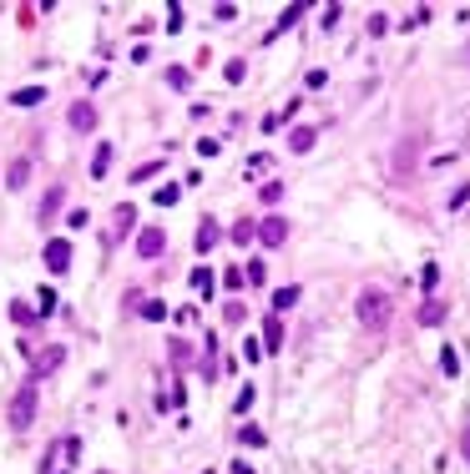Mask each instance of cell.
I'll return each mask as SVG.
<instances>
[{"label":"cell","instance_id":"cell-1","mask_svg":"<svg viewBox=\"0 0 470 474\" xmlns=\"http://www.w3.org/2000/svg\"><path fill=\"white\" fill-rule=\"evenodd\" d=\"M354 318L365 323L369 333H384V328H390V318H395V298L379 293V288H365V293H359V303H354Z\"/></svg>","mask_w":470,"mask_h":474},{"label":"cell","instance_id":"cell-2","mask_svg":"<svg viewBox=\"0 0 470 474\" xmlns=\"http://www.w3.org/2000/svg\"><path fill=\"white\" fill-rule=\"evenodd\" d=\"M36 399H41V383H20L15 399H10V429H31L36 424Z\"/></svg>","mask_w":470,"mask_h":474},{"label":"cell","instance_id":"cell-3","mask_svg":"<svg viewBox=\"0 0 470 474\" xmlns=\"http://www.w3.org/2000/svg\"><path fill=\"white\" fill-rule=\"evenodd\" d=\"M415 162H420V142L404 137V142L395 146V177H399V182H415Z\"/></svg>","mask_w":470,"mask_h":474},{"label":"cell","instance_id":"cell-4","mask_svg":"<svg viewBox=\"0 0 470 474\" xmlns=\"http://www.w3.org/2000/svg\"><path fill=\"white\" fill-rule=\"evenodd\" d=\"M61 358H66V349H61V343H51L46 353H36V358H31V383H41L46 374H56V369H61Z\"/></svg>","mask_w":470,"mask_h":474},{"label":"cell","instance_id":"cell-5","mask_svg":"<svg viewBox=\"0 0 470 474\" xmlns=\"http://www.w3.org/2000/svg\"><path fill=\"white\" fill-rule=\"evenodd\" d=\"M258 243H263V247H284V243H288V222H284V217H263V222H258Z\"/></svg>","mask_w":470,"mask_h":474},{"label":"cell","instance_id":"cell-6","mask_svg":"<svg viewBox=\"0 0 470 474\" xmlns=\"http://www.w3.org/2000/svg\"><path fill=\"white\" fill-rule=\"evenodd\" d=\"M46 268L51 273H66L71 268V243H66V237H51V243H46Z\"/></svg>","mask_w":470,"mask_h":474},{"label":"cell","instance_id":"cell-7","mask_svg":"<svg viewBox=\"0 0 470 474\" xmlns=\"http://www.w3.org/2000/svg\"><path fill=\"white\" fill-rule=\"evenodd\" d=\"M137 252L147 257V263H152V257H162V252H167V232H162V227H147V232L137 237Z\"/></svg>","mask_w":470,"mask_h":474},{"label":"cell","instance_id":"cell-8","mask_svg":"<svg viewBox=\"0 0 470 474\" xmlns=\"http://www.w3.org/2000/svg\"><path fill=\"white\" fill-rule=\"evenodd\" d=\"M192 243H198V252H212V247L223 243V232H218V222H212V217H203V222H198V237H192Z\"/></svg>","mask_w":470,"mask_h":474},{"label":"cell","instance_id":"cell-9","mask_svg":"<svg viewBox=\"0 0 470 474\" xmlns=\"http://www.w3.org/2000/svg\"><path fill=\"white\" fill-rule=\"evenodd\" d=\"M298 298H304V288H298V283H288V288H279V293H273V318H284L293 303H298Z\"/></svg>","mask_w":470,"mask_h":474},{"label":"cell","instance_id":"cell-10","mask_svg":"<svg viewBox=\"0 0 470 474\" xmlns=\"http://www.w3.org/2000/svg\"><path fill=\"white\" fill-rule=\"evenodd\" d=\"M263 349L268 353H284V318H268L263 323Z\"/></svg>","mask_w":470,"mask_h":474},{"label":"cell","instance_id":"cell-11","mask_svg":"<svg viewBox=\"0 0 470 474\" xmlns=\"http://www.w3.org/2000/svg\"><path fill=\"white\" fill-rule=\"evenodd\" d=\"M71 126H76V132H91V126H96V106L91 101H76L71 106Z\"/></svg>","mask_w":470,"mask_h":474},{"label":"cell","instance_id":"cell-12","mask_svg":"<svg viewBox=\"0 0 470 474\" xmlns=\"http://www.w3.org/2000/svg\"><path fill=\"white\" fill-rule=\"evenodd\" d=\"M314 142H318V132H314V126H293V132H288V152H298V157H304Z\"/></svg>","mask_w":470,"mask_h":474},{"label":"cell","instance_id":"cell-13","mask_svg":"<svg viewBox=\"0 0 470 474\" xmlns=\"http://www.w3.org/2000/svg\"><path fill=\"white\" fill-rule=\"evenodd\" d=\"M445 313H450V308H445V303H440V298H430V303H425V308H420L415 318L425 323V328H440V323H445Z\"/></svg>","mask_w":470,"mask_h":474},{"label":"cell","instance_id":"cell-14","mask_svg":"<svg viewBox=\"0 0 470 474\" xmlns=\"http://www.w3.org/2000/svg\"><path fill=\"white\" fill-rule=\"evenodd\" d=\"M46 101V86H20V91H10V106H41Z\"/></svg>","mask_w":470,"mask_h":474},{"label":"cell","instance_id":"cell-15","mask_svg":"<svg viewBox=\"0 0 470 474\" xmlns=\"http://www.w3.org/2000/svg\"><path fill=\"white\" fill-rule=\"evenodd\" d=\"M187 283H192V293H198L203 303L212 298V273H207V268H192V277H187Z\"/></svg>","mask_w":470,"mask_h":474},{"label":"cell","instance_id":"cell-16","mask_svg":"<svg viewBox=\"0 0 470 474\" xmlns=\"http://www.w3.org/2000/svg\"><path fill=\"white\" fill-rule=\"evenodd\" d=\"M167 358H172V369H187V363H192V343H187V338H172Z\"/></svg>","mask_w":470,"mask_h":474},{"label":"cell","instance_id":"cell-17","mask_svg":"<svg viewBox=\"0 0 470 474\" xmlns=\"http://www.w3.org/2000/svg\"><path fill=\"white\" fill-rule=\"evenodd\" d=\"M56 207H61V187H51L46 197H41V207H36V217H41V222H51V217H56Z\"/></svg>","mask_w":470,"mask_h":474},{"label":"cell","instance_id":"cell-18","mask_svg":"<svg viewBox=\"0 0 470 474\" xmlns=\"http://www.w3.org/2000/svg\"><path fill=\"white\" fill-rule=\"evenodd\" d=\"M106 167H112V142H101V146H96V157H91V177H96V182L106 177Z\"/></svg>","mask_w":470,"mask_h":474},{"label":"cell","instance_id":"cell-19","mask_svg":"<svg viewBox=\"0 0 470 474\" xmlns=\"http://www.w3.org/2000/svg\"><path fill=\"white\" fill-rule=\"evenodd\" d=\"M26 177H31V162H26V157H15L10 171H6V187H26Z\"/></svg>","mask_w":470,"mask_h":474},{"label":"cell","instance_id":"cell-20","mask_svg":"<svg viewBox=\"0 0 470 474\" xmlns=\"http://www.w3.org/2000/svg\"><path fill=\"white\" fill-rule=\"evenodd\" d=\"M298 20H304V6H288V10L279 15V26H273V31H268V40H273V36H284L288 26H298Z\"/></svg>","mask_w":470,"mask_h":474},{"label":"cell","instance_id":"cell-21","mask_svg":"<svg viewBox=\"0 0 470 474\" xmlns=\"http://www.w3.org/2000/svg\"><path fill=\"white\" fill-rule=\"evenodd\" d=\"M137 313L157 323V318H167V303H157V298H142V303H137Z\"/></svg>","mask_w":470,"mask_h":474},{"label":"cell","instance_id":"cell-22","mask_svg":"<svg viewBox=\"0 0 470 474\" xmlns=\"http://www.w3.org/2000/svg\"><path fill=\"white\" fill-rule=\"evenodd\" d=\"M425 20H430V6H420V10H410V15H404V20H399V26H404V31H420V26H425Z\"/></svg>","mask_w":470,"mask_h":474},{"label":"cell","instance_id":"cell-23","mask_svg":"<svg viewBox=\"0 0 470 474\" xmlns=\"http://www.w3.org/2000/svg\"><path fill=\"white\" fill-rule=\"evenodd\" d=\"M253 237H258V227H253V222H238V227H233V243H238V247H248Z\"/></svg>","mask_w":470,"mask_h":474},{"label":"cell","instance_id":"cell-24","mask_svg":"<svg viewBox=\"0 0 470 474\" xmlns=\"http://www.w3.org/2000/svg\"><path fill=\"white\" fill-rule=\"evenodd\" d=\"M36 303H41V308H36L41 318H51V313H56V293H51V288H41V298H36Z\"/></svg>","mask_w":470,"mask_h":474},{"label":"cell","instance_id":"cell-25","mask_svg":"<svg viewBox=\"0 0 470 474\" xmlns=\"http://www.w3.org/2000/svg\"><path fill=\"white\" fill-rule=\"evenodd\" d=\"M137 222V207H117V232H132Z\"/></svg>","mask_w":470,"mask_h":474},{"label":"cell","instance_id":"cell-26","mask_svg":"<svg viewBox=\"0 0 470 474\" xmlns=\"http://www.w3.org/2000/svg\"><path fill=\"white\" fill-rule=\"evenodd\" d=\"M440 369H445V374H450V379L460 374V358H455V349H440Z\"/></svg>","mask_w":470,"mask_h":474},{"label":"cell","instance_id":"cell-27","mask_svg":"<svg viewBox=\"0 0 470 474\" xmlns=\"http://www.w3.org/2000/svg\"><path fill=\"white\" fill-rule=\"evenodd\" d=\"M238 439H243L248 449H258V444H263V429H253V424H243V429H238Z\"/></svg>","mask_w":470,"mask_h":474},{"label":"cell","instance_id":"cell-28","mask_svg":"<svg viewBox=\"0 0 470 474\" xmlns=\"http://www.w3.org/2000/svg\"><path fill=\"white\" fill-rule=\"evenodd\" d=\"M187 81H192V76H187L182 66H172V71H167V86H172V91H187Z\"/></svg>","mask_w":470,"mask_h":474},{"label":"cell","instance_id":"cell-29","mask_svg":"<svg viewBox=\"0 0 470 474\" xmlns=\"http://www.w3.org/2000/svg\"><path fill=\"white\" fill-rule=\"evenodd\" d=\"M10 318H15V323H36V308H31V303H10Z\"/></svg>","mask_w":470,"mask_h":474},{"label":"cell","instance_id":"cell-30","mask_svg":"<svg viewBox=\"0 0 470 474\" xmlns=\"http://www.w3.org/2000/svg\"><path fill=\"white\" fill-rule=\"evenodd\" d=\"M223 288L238 293V288H243V268H228V273H223Z\"/></svg>","mask_w":470,"mask_h":474},{"label":"cell","instance_id":"cell-31","mask_svg":"<svg viewBox=\"0 0 470 474\" xmlns=\"http://www.w3.org/2000/svg\"><path fill=\"white\" fill-rule=\"evenodd\" d=\"M177 197H182V192H177V187H157V207H172Z\"/></svg>","mask_w":470,"mask_h":474},{"label":"cell","instance_id":"cell-32","mask_svg":"<svg viewBox=\"0 0 470 474\" xmlns=\"http://www.w3.org/2000/svg\"><path fill=\"white\" fill-rule=\"evenodd\" d=\"M279 197H284V182H263V202L273 207V202H279Z\"/></svg>","mask_w":470,"mask_h":474},{"label":"cell","instance_id":"cell-33","mask_svg":"<svg viewBox=\"0 0 470 474\" xmlns=\"http://www.w3.org/2000/svg\"><path fill=\"white\" fill-rule=\"evenodd\" d=\"M465 202H470V182H460V187L450 192V207H465Z\"/></svg>","mask_w":470,"mask_h":474},{"label":"cell","instance_id":"cell-34","mask_svg":"<svg viewBox=\"0 0 470 474\" xmlns=\"http://www.w3.org/2000/svg\"><path fill=\"white\" fill-rule=\"evenodd\" d=\"M420 283H425V288H435V283H440V268H435V263H425V273H420Z\"/></svg>","mask_w":470,"mask_h":474},{"label":"cell","instance_id":"cell-35","mask_svg":"<svg viewBox=\"0 0 470 474\" xmlns=\"http://www.w3.org/2000/svg\"><path fill=\"white\" fill-rule=\"evenodd\" d=\"M167 31H182V6H167Z\"/></svg>","mask_w":470,"mask_h":474},{"label":"cell","instance_id":"cell-36","mask_svg":"<svg viewBox=\"0 0 470 474\" xmlns=\"http://www.w3.org/2000/svg\"><path fill=\"white\" fill-rule=\"evenodd\" d=\"M243 71H248V66H243V61H228V71H223V76H228L233 86H238V81H243Z\"/></svg>","mask_w":470,"mask_h":474},{"label":"cell","instance_id":"cell-37","mask_svg":"<svg viewBox=\"0 0 470 474\" xmlns=\"http://www.w3.org/2000/svg\"><path fill=\"white\" fill-rule=\"evenodd\" d=\"M390 31V15H369V36H384Z\"/></svg>","mask_w":470,"mask_h":474},{"label":"cell","instance_id":"cell-38","mask_svg":"<svg viewBox=\"0 0 470 474\" xmlns=\"http://www.w3.org/2000/svg\"><path fill=\"white\" fill-rule=\"evenodd\" d=\"M152 171H162V162H147V167H137V171H132V182H147Z\"/></svg>","mask_w":470,"mask_h":474},{"label":"cell","instance_id":"cell-39","mask_svg":"<svg viewBox=\"0 0 470 474\" xmlns=\"http://www.w3.org/2000/svg\"><path fill=\"white\" fill-rule=\"evenodd\" d=\"M460 454H465V464H470V424H465V434H460Z\"/></svg>","mask_w":470,"mask_h":474},{"label":"cell","instance_id":"cell-40","mask_svg":"<svg viewBox=\"0 0 470 474\" xmlns=\"http://www.w3.org/2000/svg\"><path fill=\"white\" fill-rule=\"evenodd\" d=\"M96 474H112V469H96Z\"/></svg>","mask_w":470,"mask_h":474}]
</instances>
